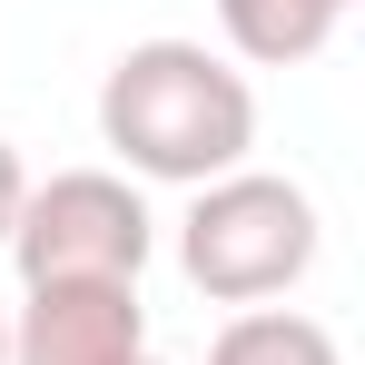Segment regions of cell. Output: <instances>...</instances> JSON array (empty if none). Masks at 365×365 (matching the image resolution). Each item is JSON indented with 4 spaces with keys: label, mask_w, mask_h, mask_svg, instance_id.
<instances>
[{
    "label": "cell",
    "mask_w": 365,
    "mask_h": 365,
    "mask_svg": "<svg viewBox=\"0 0 365 365\" xmlns=\"http://www.w3.org/2000/svg\"><path fill=\"white\" fill-rule=\"evenodd\" d=\"M99 138L119 148V178L207 187L257 148V89L207 40H128L99 79Z\"/></svg>",
    "instance_id": "obj_1"
},
{
    "label": "cell",
    "mask_w": 365,
    "mask_h": 365,
    "mask_svg": "<svg viewBox=\"0 0 365 365\" xmlns=\"http://www.w3.org/2000/svg\"><path fill=\"white\" fill-rule=\"evenodd\" d=\"M316 197L297 178H277V168H227V178H207L187 197L178 217V267L197 297L217 306H277L297 287L306 267H316Z\"/></svg>",
    "instance_id": "obj_2"
},
{
    "label": "cell",
    "mask_w": 365,
    "mask_h": 365,
    "mask_svg": "<svg viewBox=\"0 0 365 365\" xmlns=\"http://www.w3.org/2000/svg\"><path fill=\"white\" fill-rule=\"evenodd\" d=\"M148 247H158V217H148L138 178H119V168H60V178L30 187L20 217H10L20 287H79V277L138 287Z\"/></svg>",
    "instance_id": "obj_3"
},
{
    "label": "cell",
    "mask_w": 365,
    "mask_h": 365,
    "mask_svg": "<svg viewBox=\"0 0 365 365\" xmlns=\"http://www.w3.org/2000/svg\"><path fill=\"white\" fill-rule=\"evenodd\" d=\"M148 356V306L119 277L79 287H20L10 316V365H138Z\"/></svg>",
    "instance_id": "obj_4"
},
{
    "label": "cell",
    "mask_w": 365,
    "mask_h": 365,
    "mask_svg": "<svg viewBox=\"0 0 365 365\" xmlns=\"http://www.w3.org/2000/svg\"><path fill=\"white\" fill-rule=\"evenodd\" d=\"M356 0H217V30H227V50L257 69H297L316 60L326 40H336V20H346Z\"/></svg>",
    "instance_id": "obj_5"
},
{
    "label": "cell",
    "mask_w": 365,
    "mask_h": 365,
    "mask_svg": "<svg viewBox=\"0 0 365 365\" xmlns=\"http://www.w3.org/2000/svg\"><path fill=\"white\" fill-rule=\"evenodd\" d=\"M207 365H346V346L306 316V306H237L217 326Z\"/></svg>",
    "instance_id": "obj_6"
},
{
    "label": "cell",
    "mask_w": 365,
    "mask_h": 365,
    "mask_svg": "<svg viewBox=\"0 0 365 365\" xmlns=\"http://www.w3.org/2000/svg\"><path fill=\"white\" fill-rule=\"evenodd\" d=\"M20 197H30V168H20V148L0 138V247H10V217H20Z\"/></svg>",
    "instance_id": "obj_7"
},
{
    "label": "cell",
    "mask_w": 365,
    "mask_h": 365,
    "mask_svg": "<svg viewBox=\"0 0 365 365\" xmlns=\"http://www.w3.org/2000/svg\"><path fill=\"white\" fill-rule=\"evenodd\" d=\"M0 365H10V306H0Z\"/></svg>",
    "instance_id": "obj_8"
},
{
    "label": "cell",
    "mask_w": 365,
    "mask_h": 365,
    "mask_svg": "<svg viewBox=\"0 0 365 365\" xmlns=\"http://www.w3.org/2000/svg\"><path fill=\"white\" fill-rule=\"evenodd\" d=\"M138 365H158V356H138Z\"/></svg>",
    "instance_id": "obj_9"
}]
</instances>
